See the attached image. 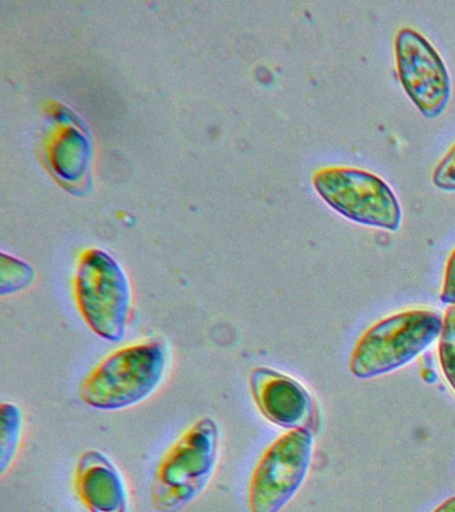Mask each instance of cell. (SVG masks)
Wrapping results in <instances>:
<instances>
[{
	"instance_id": "1",
	"label": "cell",
	"mask_w": 455,
	"mask_h": 512,
	"mask_svg": "<svg viewBox=\"0 0 455 512\" xmlns=\"http://www.w3.org/2000/svg\"><path fill=\"white\" fill-rule=\"evenodd\" d=\"M169 362V347L161 339L119 348L82 380L79 398L86 406L101 411L138 406L161 387Z\"/></svg>"
},
{
	"instance_id": "2",
	"label": "cell",
	"mask_w": 455,
	"mask_h": 512,
	"mask_svg": "<svg viewBox=\"0 0 455 512\" xmlns=\"http://www.w3.org/2000/svg\"><path fill=\"white\" fill-rule=\"evenodd\" d=\"M219 440L217 422L205 416L167 450L158 464L151 491L157 510H181L205 491L217 468Z\"/></svg>"
},
{
	"instance_id": "3",
	"label": "cell",
	"mask_w": 455,
	"mask_h": 512,
	"mask_svg": "<svg viewBox=\"0 0 455 512\" xmlns=\"http://www.w3.org/2000/svg\"><path fill=\"white\" fill-rule=\"evenodd\" d=\"M443 319L431 310H407L373 324L355 344L351 374L373 379L406 366L441 336Z\"/></svg>"
},
{
	"instance_id": "4",
	"label": "cell",
	"mask_w": 455,
	"mask_h": 512,
	"mask_svg": "<svg viewBox=\"0 0 455 512\" xmlns=\"http://www.w3.org/2000/svg\"><path fill=\"white\" fill-rule=\"evenodd\" d=\"M75 300L90 330L106 342L126 338L131 316V291L125 272L102 251L82 256L75 275Z\"/></svg>"
},
{
	"instance_id": "5",
	"label": "cell",
	"mask_w": 455,
	"mask_h": 512,
	"mask_svg": "<svg viewBox=\"0 0 455 512\" xmlns=\"http://www.w3.org/2000/svg\"><path fill=\"white\" fill-rule=\"evenodd\" d=\"M313 184L323 202L351 222L390 232L402 226V208L393 188L369 171L325 167L315 172Z\"/></svg>"
},
{
	"instance_id": "6",
	"label": "cell",
	"mask_w": 455,
	"mask_h": 512,
	"mask_svg": "<svg viewBox=\"0 0 455 512\" xmlns=\"http://www.w3.org/2000/svg\"><path fill=\"white\" fill-rule=\"evenodd\" d=\"M314 436L309 430H291L275 440L251 475V512H281L309 474Z\"/></svg>"
},
{
	"instance_id": "7",
	"label": "cell",
	"mask_w": 455,
	"mask_h": 512,
	"mask_svg": "<svg viewBox=\"0 0 455 512\" xmlns=\"http://www.w3.org/2000/svg\"><path fill=\"white\" fill-rule=\"evenodd\" d=\"M399 82L426 119H437L451 99V79L445 60L417 30L403 27L395 36Z\"/></svg>"
},
{
	"instance_id": "8",
	"label": "cell",
	"mask_w": 455,
	"mask_h": 512,
	"mask_svg": "<svg viewBox=\"0 0 455 512\" xmlns=\"http://www.w3.org/2000/svg\"><path fill=\"white\" fill-rule=\"evenodd\" d=\"M250 390L258 410L275 426L290 431L317 430V406L297 379L273 368L257 367L250 374Z\"/></svg>"
},
{
	"instance_id": "9",
	"label": "cell",
	"mask_w": 455,
	"mask_h": 512,
	"mask_svg": "<svg viewBox=\"0 0 455 512\" xmlns=\"http://www.w3.org/2000/svg\"><path fill=\"white\" fill-rule=\"evenodd\" d=\"M75 490L89 512H129L125 479L101 451L83 452L75 468Z\"/></svg>"
},
{
	"instance_id": "10",
	"label": "cell",
	"mask_w": 455,
	"mask_h": 512,
	"mask_svg": "<svg viewBox=\"0 0 455 512\" xmlns=\"http://www.w3.org/2000/svg\"><path fill=\"white\" fill-rule=\"evenodd\" d=\"M23 435V414L15 403L0 406V474L5 475L17 458Z\"/></svg>"
},
{
	"instance_id": "11",
	"label": "cell",
	"mask_w": 455,
	"mask_h": 512,
	"mask_svg": "<svg viewBox=\"0 0 455 512\" xmlns=\"http://www.w3.org/2000/svg\"><path fill=\"white\" fill-rule=\"evenodd\" d=\"M439 363L443 375L455 394V304L447 307L438 344Z\"/></svg>"
},
{
	"instance_id": "12",
	"label": "cell",
	"mask_w": 455,
	"mask_h": 512,
	"mask_svg": "<svg viewBox=\"0 0 455 512\" xmlns=\"http://www.w3.org/2000/svg\"><path fill=\"white\" fill-rule=\"evenodd\" d=\"M7 260H9L10 266L3 259L2 295L21 291L34 280L33 271L29 266H25L18 260L9 258Z\"/></svg>"
},
{
	"instance_id": "13",
	"label": "cell",
	"mask_w": 455,
	"mask_h": 512,
	"mask_svg": "<svg viewBox=\"0 0 455 512\" xmlns=\"http://www.w3.org/2000/svg\"><path fill=\"white\" fill-rule=\"evenodd\" d=\"M433 184L439 190L455 192V143L434 168Z\"/></svg>"
},
{
	"instance_id": "14",
	"label": "cell",
	"mask_w": 455,
	"mask_h": 512,
	"mask_svg": "<svg viewBox=\"0 0 455 512\" xmlns=\"http://www.w3.org/2000/svg\"><path fill=\"white\" fill-rule=\"evenodd\" d=\"M439 299L442 303L455 304V248L447 259L445 274Z\"/></svg>"
},
{
	"instance_id": "15",
	"label": "cell",
	"mask_w": 455,
	"mask_h": 512,
	"mask_svg": "<svg viewBox=\"0 0 455 512\" xmlns=\"http://www.w3.org/2000/svg\"><path fill=\"white\" fill-rule=\"evenodd\" d=\"M434 512H455V496L443 502Z\"/></svg>"
}]
</instances>
